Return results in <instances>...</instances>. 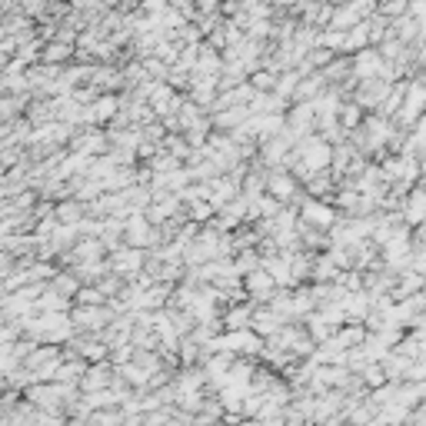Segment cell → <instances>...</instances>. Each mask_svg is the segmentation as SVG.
Here are the masks:
<instances>
[{
	"instance_id": "18",
	"label": "cell",
	"mask_w": 426,
	"mask_h": 426,
	"mask_svg": "<svg viewBox=\"0 0 426 426\" xmlns=\"http://www.w3.org/2000/svg\"><path fill=\"white\" fill-rule=\"evenodd\" d=\"M187 213H190V220H197V224H210L220 210L210 200H193V203H187Z\"/></svg>"
},
{
	"instance_id": "8",
	"label": "cell",
	"mask_w": 426,
	"mask_h": 426,
	"mask_svg": "<svg viewBox=\"0 0 426 426\" xmlns=\"http://www.w3.org/2000/svg\"><path fill=\"white\" fill-rule=\"evenodd\" d=\"M287 323L283 316L276 314L270 303H257V310H253V330L260 333V337H273V333H280V326Z\"/></svg>"
},
{
	"instance_id": "1",
	"label": "cell",
	"mask_w": 426,
	"mask_h": 426,
	"mask_svg": "<svg viewBox=\"0 0 426 426\" xmlns=\"http://www.w3.org/2000/svg\"><path fill=\"white\" fill-rule=\"evenodd\" d=\"M110 264L117 273H124L127 280L137 276L143 266H147V247H134V243H120L117 250H110Z\"/></svg>"
},
{
	"instance_id": "3",
	"label": "cell",
	"mask_w": 426,
	"mask_h": 426,
	"mask_svg": "<svg viewBox=\"0 0 426 426\" xmlns=\"http://www.w3.org/2000/svg\"><path fill=\"white\" fill-rule=\"evenodd\" d=\"M389 90H393V80H383V77H370V80H360L356 84V90H353V101L360 103L363 110H370V107H380V103L389 97Z\"/></svg>"
},
{
	"instance_id": "5",
	"label": "cell",
	"mask_w": 426,
	"mask_h": 426,
	"mask_svg": "<svg viewBox=\"0 0 426 426\" xmlns=\"http://www.w3.org/2000/svg\"><path fill=\"white\" fill-rule=\"evenodd\" d=\"M243 283H247V293H250V300H257V303H270V297L276 293V276L266 270V266H257L253 273H247L243 276Z\"/></svg>"
},
{
	"instance_id": "2",
	"label": "cell",
	"mask_w": 426,
	"mask_h": 426,
	"mask_svg": "<svg viewBox=\"0 0 426 426\" xmlns=\"http://www.w3.org/2000/svg\"><path fill=\"white\" fill-rule=\"evenodd\" d=\"M297 150L303 153V160L314 167L316 174L320 170H330V163H333V143L320 134V137H314V134H306V137L297 143Z\"/></svg>"
},
{
	"instance_id": "9",
	"label": "cell",
	"mask_w": 426,
	"mask_h": 426,
	"mask_svg": "<svg viewBox=\"0 0 426 426\" xmlns=\"http://www.w3.org/2000/svg\"><path fill=\"white\" fill-rule=\"evenodd\" d=\"M253 310H257V300H240L230 303L224 310V330H243V326L253 323Z\"/></svg>"
},
{
	"instance_id": "14",
	"label": "cell",
	"mask_w": 426,
	"mask_h": 426,
	"mask_svg": "<svg viewBox=\"0 0 426 426\" xmlns=\"http://www.w3.org/2000/svg\"><path fill=\"white\" fill-rule=\"evenodd\" d=\"M87 217V203L77 200V197H67V200L57 203V220L60 224H80Z\"/></svg>"
},
{
	"instance_id": "20",
	"label": "cell",
	"mask_w": 426,
	"mask_h": 426,
	"mask_svg": "<svg viewBox=\"0 0 426 426\" xmlns=\"http://www.w3.org/2000/svg\"><path fill=\"white\" fill-rule=\"evenodd\" d=\"M300 80H303V74L293 67V70H283L280 74V84H276V90L283 93V97H290L293 101V93H297V87H300Z\"/></svg>"
},
{
	"instance_id": "6",
	"label": "cell",
	"mask_w": 426,
	"mask_h": 426,
	"mask_svg": "<svg viewBox=\"0 0 426 426\" xmlns=\"http://www.w3.org/2000/svg\"><path fill=\"white\" fill-rule=\"evenodd\" d=\"M383 53L380 47H363V51L353 53V77H360V80H370V77H383Z\"/></svg>"
},
{
	"instance_id": "17",
	"label": "cell",
	"mask_w": 426,
	"mask_h": 426,
	"mask_svg": "<svg viewBox=\"0 0 426 426\" xmlns=\"http://www.w3.org/2000/svg\"><path fill=\"white\" fill-rule=\"evenodd\" d=\"M340 124L347 127V130H353V127L363 124V107L356 101H347L343 107H340Z\"/></svg>"
},
{
	"instance_id": "15",
	"label": "cell",
	"mask_w": 426,
	"mask_h": 426,
	"mask_svg": "<svg viewBox=\"0 0 426 426\" xmlns=\"http://www.w3.org/2000/svg\"><path fill=\"white\" fill-rule=\"evenodd\" d=\"M363 47H370V27H366V20H360L356 27L347 30V47H343V53H356V51H363Z\"/></svg>"
},
{
	"instance_id": "12",
	"label": "cell",
	"mask_w": 426,
	"mask_h": 426,
	"mask_svg": "<svg viewBox=\"0 0 426 426\" xmlns=\"http://www.w3.org/2000/svg\"><path fill=\"white\" fill-rule=\"evenodd\" d=\"M74 53H77V44H67V40H47L40 60L44 63H63V67H67V63L74 60Z\"/></svg>"
},
{
	"instance_id": "10",
	"label": "cell",
	"mask_w": 426,
	"mask_h": 426,
	"mask_svg": "<svg viewBox=\"0 0 426 426\" xmlns=\"http://www.w3.org/2000/svg\"><path fill=\"white\" fill-rule=\"evenodd\" d=\"M403 217L410 226H420L426 224V190L423 187H413L410 197H406V207H403Z\"/></svg>"
},
{
	"instance_id": "11",
	"label": "cell",
	"mask_w": 426,
	"mask_h": 426,
	"mask_svg": "<svg viewBox=\"0 0 426 426\" xmlns=\"http://www.w3.org/2000/svg\"><path fill=\"white\" fill-rule=\"evenodd\" d=\"M87 370H90V360H84V356H67V360L57 366L53 380H60V383H80Z\"/></svg>"
},
{
	"instance_id": "4",
	"label": "cell",
	"mask_w": 426,
	"mask_h": 426,
	"mask_svg": "<svg viewBox=\"0 0 426 426\" xmlns=\"http://www.w3.org/2000/svg\"><path fill=\"white\" fill-rule=\"evenodd\" d=\"M300 220L310 226H320V230H330V226L340 220V210L330 207V200H320V197H306L300 207Z\"/></svg>"
},
{
	"instance_id": "19",
	"label": "cell",
	"mask_w": 426,
	"mask_h": 426,
	"mask_svg": "<svg viewBox=\"0 0 426 426\" xmlns=\"http://www.w3.org/2000/svg\"><path fill=\"white\" fill-rule=\"evenodd\" d=\"M250 84L257 90H276V84H280V70L260 67V70H253V74H250Z\"/></svg>"
},
{
	"instance_id": "13",
	"label": "cell",
	"mask_w": 426,
	"mask_h": 426,
	"mask_svg": "<svg viewBox=\"0 0 426 426\" xmlns=\"http://www.w3.org/2000/svg\"><path fill=\"white\" fill-rule=\"evenodd\" d=\"M416 360L413 356H406L403 350H389L387 356H383V370H387L389 380H406V373H410V366H413Z\"/></svg>"
},
{
	"instance_id": "16",
	"label": "cell",
	"mask_w": 426,
	"mask_h": 426,
	"mask_svg": "<svg viewBox=\"0 0 426 426\" xmlns=\"http://www.w3.org/2000/svg\"><path fill=\"white\" fill-rule=\"evenodd\" d=\"M233 260H237V270H240V273L247 276V273H253L257 266H264V253H260V247H250V250H240Z\"/></svg>"
},
{
	"instance_id": "7",
	"label": "cell",
	"mask_w": 426,
	"mask_h": 426,
	"mask_svg": "<svg viewBox=\"0 0 426 426\" xmlns=\"http://www.w3.org/2000/svg\"><path fill=\"white\" fill-rule=\"evenodd\" d=\"M113 373H117L113 360H101V363H90V370L84 373V380H80V389H84V393H90V389L110 387V383H113Z\"/></svg>"
},
{
	"instance_id": "21",
	"label": "cell",
	"mask_w": 426,
	"mask_h": 426,
	"mask_svg": "<svg viewBox=\"0 0 426 426\" xmlns=\"http://www.w3.org/2000/svg\"><path fill=\"white\" fill-rule=\"evenodd\" d=\"M140 11H143V13H167V11H170V0H143V4H140Z\"/></svg>"
}]
</instances>
